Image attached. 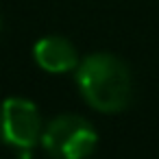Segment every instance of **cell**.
<instances>
[{"mask_svg":"<svg viewBox=\"0 0 159 159\" xmlns=\"http://www.w3.org/2000/svg\"><path fill=\"white\" fill-rule=\"evenodd\" d=\"M42 135V116L37 105L24 96H9L0 105V137L16 150H22V159H29V150Z\"/></svg>","mask_w":159,"mask_h":159,"instance_id":"3","label":"cell"},{"mask_svg":"<svg viewBox=\"0 0 159 159\" xmlns=\"http://www.w3.org/2000/svg\"><path fill=\"white\" fill-rule=\"evenodd\" d=\"M35 61L48 72H68L76 70L79 55L74 44L63 35H44L33 46Z\"/></svg>","mask_w":159,"mask_h":159,"instance_id":"4","label":"cell"},{"mask_svg":"<svg viewBox=\"0 0 159 159\" xmlns=\"http://www.w3.org/2000/svg\"><path fill=\"white\" fill-rule=\"evenodd\" d=\"M98 133L83 116L61 113L42 131V144L55 159H83L96 148Z\"/></svg>","mask_w":159,"mask_h":159,"instance_id":"2","label":"cell"},{"mask_svg":"<svg viewBox=\"0 0 159 159\" xmlns=\"http://www.w3.org/2000/svg\"><path fill=\"white\" fill-rule=\"evenodd\" d=\"M76 83L87 102L100 111H118L131 98V72L111 52H92L76 66Z\"/></svg>","mask_w":159,"mask_h":159,"instance_id":"1","label":"cell"}]
</instances>
